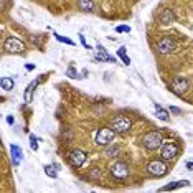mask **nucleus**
Listing matches in <instances>:
<instances>
[{
  "mask_svg": "<svg viewBox=\"0 0 193 193\" xmlns=\"http://www.w3.org/2000/svg\"><path fill=\"white\" fill-rule=\"evenodd\" d=\"M162 136H160V132H157V131H152V132H149L144 136L142 139V145L147 149V150H157L158 147L162 145Z\"/></svg>",
  "mask_w": 193,
  "mask_h": 193,
  "instance_id": "obj_1",
  "label": "nucleus"
},
{
  "mask_svg": "<svg viewBox=\"0 0 193 193\" xmlns=\"http://www.w3.org/2000/svg\"><path fill=\"white\" fill-rule=\"evenodd\" d=\"M111 125H112V129L117 134H125L131 131L132 127V120L127 117V115H117V117L112 119V122H111Z\"/></svg>",
  "mask_w": 193,
  "mask_h": 193,
  "instance_id": "obj_2",
  "label": "nucleus"
},
{
  "mask_svg": "<svg viewBox=\"0 0 193 193\" xmlns=\"http://www.w3.org/2000/svg\"><path fill=\"white\" fill-rule=\"evenodd\" d=\"M178 153V147L175 142H162L160 145V157L163 160H172Z\"/></svg>",
  "mask_w": 193,
  "mask_h": 193,
  "instance_id": "obj_3",
  "label": "nucleus"
},
{
  "mask_svg": "<svg viewBox=\"0 0 193 193\" xmlns=\"http://www.w3.org/2000/svg\"><path fill=\"white\" fill-rule=\"evenodd\" d=\"M111 173H112L114 178H117V180H124V178L129 177V173H131V170H129V165L124 162H115L111 165Z\"/></svg>",
  "mask_w": 193,
  "mask_h": 193,
  "instance_id": "obj_4",
  "label": "nucleus"
},
{
  "mask_svg": "<svg viewBox=\"0 0 193 193\" xmlns=\"http://www.w3.org/2000/svg\"><path fill=\"white\" fill-rule=\"evenodd\" d=\"M147 172L153 177H163L168 172V167H167V163L162 162V160H153L147 165Z\"/></svg>",
  "mask_w": 193,
  "mask_h": 193,
  "instance_id": "obj_5",
  "label": "nucleus"
},
{
  "mask_svg": "<svg viewBox=\"0 0 193 193\" xmlns=\"http://www.w3.org/2000/svg\"><path fill=\"white\" fill-rule=\"evenodd\" d=\"M115 137V131L112 129H99L98 134H96V142L99 144V145H107L109 142H112Z\"/></svg>",
  "mask_w": 193,
  "mask_h": 193,
  "instance_id": "obj_6",
  "label": "nucleus"
},
{
  "mask_svg": "<svg viewBox=\"0 0 193 193\" xmlns=\"http://www.w3.org/2000/svg\"><path fill=\"white\" fill-rule=\"evenodd\" d=\"M5 50L8 53H23L25 51V45H23L18 38L10 36V38H7V41H5Z\"/></svg>",
  "mask_w": 193,
  "mask_h": 193,
  "instance_id": "obj_7",
  "label": "nucleus"
},
{
  "mask_svg": "<svg viewBox=\"0 0 193 193\" xmlns=\"http://www.w3.org/2000/svg\"><path fill=\"white\" fill-rule=\"evenodd\" d=\"M157 50H158V53H162V55L170 53V51L175 50V41H173L170 36H163L162 40L157 43Z\"/></svg>",
  "mask_w": 193,
  "mask_h": 193,
  "instance_id": "obj_8",
  "label": "nucleus"
},
{
  "mask_svg": "<svg viewBox=\"0 0 193 193\" xmlns=\"http://www.w3.org/2000/svg\"><path fill=\"white\" fill-rule=\"evenodd\" d=\"M86 160V153L81 150H73L69 153V163L73 167H81Z\"/></svg>",
  "mask_w": 193,
  "mask_h": 193,
  "instance_id": "obj_9",
  "label": "nucleus"
},
{
  "mask_svg": "<svg viewBox=\"0 0 193 193\" xmlns=\"http://www.w3.org/2000/svg\"><path fill=\"white\" fill-rule=\"evenodd\" d=\"M172 88H173L175 93L182 94V93H185V91L188 89V83H187V79H183V78H177V79H173Z\"/></svg>",
  "mask_w": 193,
  "mask_h": 193,
  "instance_id": "obj_10",
  "label": "nucleus"
},
{
  "mask_svg": "<svg viewBox=\"0 0 193 193\" xmlns=\"http://www.w3.org/2000/svg\"><path fill=\"white\" fill-rule=\"evenodd\" d=\"M10 152H12V162L13 165L18 167L20 165V160H22V150L18 145H10Z\"/></svg>",
  "mask_w": 193,
  "mask_h": 193,
  "instance_id": "obj_11",
  "label": "nucleus"
},
{
  "mask_svg": "<svg viewBox=\"0 0 193 193\" xmlns=\"http://www.w3.org/2000/svg\"><path fill=\"white\" fill-rule=\"evenodd\" d=\"M78 7H79L83 12H93V10H94L93 0H78Z\"/></svg>",
  "mask_w": 193,
  "mask_h": 193,
  "instance_id": "obj_12",
  "label": "nucleus"
},
{
  "mask_svg": "<svg viewBox=\"0 0 193 193\" xmlns=\"http://www.w3.org/2000/svg\"><path fill=\"white\" fill-rule=\"evenodd\" d=\"M36 84H38L36 81H33V83L25 89V94H23V99H25V103H31V99H33V91H35Z\"/></svg>",
  "mask_w": 193,
  "mask_h": 193,
  "instance_id": "obj_13",
  "label": "nucleus"
},
{
  "mask_svg": "<svg viewBox=\"0 0 193 193\" xmlns=\"http://www.w3.org/2000/svg\"><path fill=\"white\" fill-rule=\"evenodd\" d=\"M0 86H2L3 91H12L13 86H15V81L12 78H2L0 79Z\"/></svg>",
  "mask_w": 193,
  "mask_h": 193,
  "instance_id": "obj_14",
  "label": "nucleus"
},
{
  "mask_svg": "<svg viewBox=\"0 0 193 193\" xmlns=\"http://www.w3.org/2000/svg\"><path fill=\"white\" fill-rule=\"evenodd\" d=\"M155 112H157V117L160 120H163V122H167V120H168V112L162 107V106L155 104Z\"/></svg>",
  "mask_w": 193,
  "mask_h": 193,
  "instance_id": "obj_15",
  "label": "nucleus"
},
{
  "mask_svg": "<svg viewBox=\"0 0 193 193\" xmlns=\"http://www.w3.org/2000/svg\"><path fill=\"white\" fill-rule=\"evenodd\" d=\"M172 20H173V13L170 10H163V13L160 15V23L162 25H168Z\"/></svg>",
  "mask_w": 193,
  "mask_h": 193,
  "instance_id": "obj_16",
  "label": "nucleus"
},
{
  "mask_svg": "<svg viewBox=\"0 0 193 193\" xmlns=\"http://www.w3.org/2000/svg\"><path fill=\"white\" fill-rule=\"evenodd\" d=\"M98 51H99V56H98L99 60H104V61H107V63H114L115 61L112 56H109L107 53H106V50H104L103 46H98Z\"/></svg>",
  "mask_w": 193,
  "mask_h": 193,
  "instance_id": "obj_17",
  "label": "nucleus"
},
{
  "mask_svg": "<svg viewBox=\"0 0 193 193\" xmlns=\"http://www.w3.org/2000/svg\"><path fill=\"white\" fill-rule=\"evenodd\" d=\"M117 56L124 61V65H127V66L131 65V60H129V58L125 56V46H120L119 50H117Z\"/></svg>",
  "mask_w": 193,
  "mask_h": 193,
  "instance_id": "obj_18",
  "label": "nucleus"
},
{
  "mask_svg": "<svg viewBox=\"0 0 193 193\" xmlns=\"http://www.w3.org/2000/svg\"><path fill=\"white\" fill-rule=\"evenodd\" d=\"M45 172H46V175L48 177H51V178H56V170H55V167H51V165H46L45 167Z\"/></svg>",
  "mask_w": 193,
  "mask_h": 193,
  "instance_id": "obj_19",
  "label": "nucleus"
},
{
  "mask_svg": "<svg viewBox=\"0 0 193 193\" xmlns=\"http://www.w3.org/2000/svg\"><path fill=\"white\" fill-rule=\"evenodd\" d=\"M182 185H188V182H178V183H173V185H167V187H163L162 190H175V188L182 187Z\"/></svg>",
  "mask_w": 193,
  "mask_h": 193,
  "instance_id": "obj_20",
  "label": "nucleus"
},
{
  "mask_svg": "<svg viewBox=\"0 0 193 193\" xmlns=\"http://www.w3.org/2000/svg\"><path fill=\"white\" fill-rule=\"evenodd\" d=\"M55 36H56V40H58V41H63V43H66V45H74V41H73V40H69V38H65V36L58 35V33H55Z\"/></svg>",
  "mask_w": 193,
  "mask_h": 193,
  "instance_id": "obj_21",
  "label": "nucleus"
},
{
  "mask_svg": "<svg viewBox=\"0 0 193 193\" xmlns=\"http://www.w3.org/2000/svg\"><path fill=\"white\" fill-rule=\"evenodd\" d=\"M30 145H31V150H38V144H36V137L35 136H30Z\"/></svg>",
  "mask_w": 193,
  "mask_h": 193,
  "instance_id": "obj_22",
  "label": "nucleus"
},
{
  "mask_svg": "<svg viewBox=\"0 0 193 193\" xmlns=\"http://www.w3.org/2000/svg\"><path fill=\"white\" fill-rule=\"evenodd\" d=\"M66 74H68L69 78H78V73H76V69H74V68H68Z\"/></svg>",
  "mask_w": 193,
  "mask_h": 193,
  "instance_id": "obj_23",
  "label": "nucleus"
},
{
  "mask_svg": "<svg viewBox=\"0 0 193 193\" xmlns=\"http://www.w3.org/2000/svg\"><path fill=\"white\" fill-rule=\"evenodd\" d=\"M115 31H119V33H129V31H131V28H129V27H115Z\"/></svg>",
  "mask_w": 193,
  "mask_h": 193,
  "instance_id": "obj_24",
  "label": "nucleus"
},
{
  "mask_svg": "<svg viewBox=\"0 0 193 193\" xmlns=\"http://www.w3.org/2000/svg\"><path fill=\"white\" fill-rule=\"evenodd\" d=\"M117 150H119L117 147H112V149H109V150H107V155H109V157H114V153H117Z\"/></svg>",
  "mask_w": 193,
  "mask_h": 193,
  "instance_id": "obj_25",
  "label": "nucleus"
},
{
  "mask_svg": "<svg viewBox=\"0 0 193 193\" xmlns=\"http://www.w3.org/2000/svg\"><path fill=\"white\" fill-rule=\"evenodd\" d=\"M79 40H81V43H83V46H84V48H89V45L86 43V40H84V36H83V35H79Z\"/></svg>",
  "mask_w": 193,
  "mask_h": 193,
  "instance_id": "obj_26",
  "label": "nucleus"
},
{
  "mask_svg": "<svg viewBox=\"0 0 193 193\" xmlns=\"http://www.w3.org/2000/svg\"><path fill=\"white\" fill-rule=\"evenodd\" d=\"M7 120H8V124H13V122H15V119H13V115H8V117H7Z\"/></svg>",
  "mask_w": 193,
  "mask_h": 193,
  "instance_id": "obj_27",
  "label": "nucleus"
},
{
  "mask_svg": "<svg viewBox=\"0 0 193 193\" xmlns=\"http://www.w3.org/2000/svg\"><path fill=\"white\" fill-rule=\"evenodd\" d=\"M170 111H172V112H175V114H180V109H178V107H170Z\"/></svg>",
  "mask_w": 193,
  "mask_h": 193,
  "instance_id": "obj_28",
  "label": "nucleus"
},
{
  "mask_svg": "<svg viewBox=\"0 0 193 193\" xmlns=\"http://www.w3.org/2000/svg\"><path fill=\"white\" fill-rule=\"evenodd\" d=\"M187 168H188V170H193V163L188 162V163H187Z\"/></svg>",
  "mask_w": 193,
  "mask_h": 193,
  "instance_id": "obj_29",
  "label": "nucleus"
},
{
  "mask_svg": "<svg viewBox=\"0 0 193 193\" xmlns=\"http://www.w3.org/2000/svg\"><path fill=\"white\" fill-rule=\"evenodd\" d=\"M27 69L31 71V69H35V66H33V65H27Z\"/></svg>",
  "mask_w": 193,
  "mask_h": 193,
  "instance_id": "obj_30",
  "label": "nucleus"
}]
</instances>
